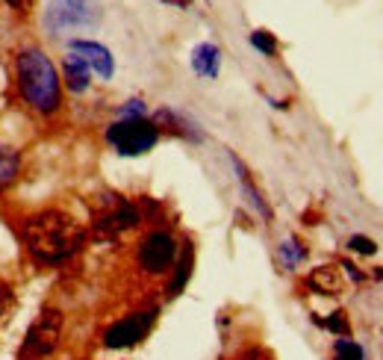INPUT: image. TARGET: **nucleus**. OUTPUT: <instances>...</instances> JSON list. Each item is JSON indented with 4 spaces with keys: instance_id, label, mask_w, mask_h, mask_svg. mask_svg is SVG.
<instances>
[{
    "instance_id": "obj_1",
    "label": "nucleus",
    "mask_w": 383,
    "mask_h": 360,
    "mask_svg": "<svg viewBox=\"0 0 383 360\" xmlns=\"http://www.w3.org/2000/svg\"><path fill=\"white\" fill-rule=\"evenodd\" d=\"M83 242H86V234L83 227L68 216V212L59 210H44L39 216L27 219L24 224V245L27 251L39 260V263L56 266L65 263L68 257H74Z\"/></svg>"
},
{
    "instance_id": "obj_2",
    "label": "nucleus",
    "mask_w": 383,
    "mask_h": 360,
    "mask_svg": "<svg viewBox=\"0 0 383 360\" xmlns=\"http://www.w3.org/2000/svg\"><path fill=\"white\" fill-rule=\"evenodd\" d=\"M18 89L36 112H54L59 107V74L39 47H27L18 56Z\"/></svg>"
},
{
    "instance_id": "obj_3",
    "label": "nucleus",
    "mask_w": 383,
    "mask_h": 360,
    "mask_svg": "<svg viewBox=\"0 0 383 360\" xmlns=\"http://www.w3.org/2000/svg\"><path fill=\"white\" fill-rule=\"evenodd\" d=\"M109 145L124 157H139L147 154L159 139V127L147 121L145 116H124L107 130Z\"/></svg>"
},
{
    "instance_id": "obj_4",
    "label": "nucleus",
    "mask_w": 383,
    "mask_h": 360,
    "mask_svg": "<svg viewBox=\"0 0 383 360\" xmlns=\"http://www.w3.org/2000/svg\"><path fill=\"white\" fill-rule=\"evenodd\" d=\"M101 21V4L97 0H51L44 9V30L59 36L68 30L95 27Z\"/></svg>"
},
{
    "instance_id": "obj_5",
    "label": "nucleus",
    "mask_w": 383,
    "mask_h": 360,
    "mask_svg": "<svg viewBox=\"0 0 383 360\" xmlns=\"http://www.w3.org/2000/svg\"><path fill=\"white\" fill-rule=\"evenodd\" d=\"M59 337H62V313L47 307L44 313L32 322V328L27 331L18 357L21 360H42L59 346Z\"/></svg>"
},
{
    "instance_id": "obj_6",
    "label": "nucleus",
    "mask_w": 383,
    "mask_h": 360,
    "mask_svg": "<svg viewBox=\"0 0 383 360\" xmlns=\"http://www.w3.org/2000/svg\"><path fill=\"white\" fill-rule=\"evenodd\" d=\"M136 224H139V210L136 204L124 201L121 195H107L104 207L95 212V231L97 236H107V239L121 236L124 231H130Z\"/></svg>"
},
{
    "instance_id": "obj_7",
    "label": "nucleus",
    "mask_w": 383,
    "mask_h": 360,
    "mask_svg": "<svg viewBox=\"0 0 383 360\" xmlns=\"http://www.w3.org/2000/svg\"><path fill=\"white\" fill-rule=\"evenodd\" d=\"M174 257H177V242L169 234H162V231L147 234L145 242L139 245V263H142L145 272H151V275L169 272L171 263H174Z\"/></svg>"
},
{
    "instance_id": "obj_8",
    "label": "nucleus",
    "mask_w": 383,
    "mask_h": 360,
    "mask_svg": "<svg viewBox=\"0 0 383 360\" xmlns=\"http://www.w3.org/2000/svg\"><path fill=\"white\" fill-rule=\"evenodd\" d=\"M151 328H154V313L151 310L124 316L121 322H115L112 328L104 334V346L107 349H130V346H136V342H142Z\"/></svg>"
},
{
    "instance_id": "obj_9",
    "label": "nucleus",
    "mask_w": 383,
    "mask_h": 360,
    "mask_svg": "<svg viewBox=\"0 0 383 360\" xmlns=\"http://www.w3.org/2000/svg\"><path fill=\"white\" fill-rule=\"evenodd\" d=\"M68 51H71V54H77L83 62L89 65L92 71H97L101 77H112L115 62H112V54L107 51L104 44H97V42H71Z\"/></svg>"
},
{
    "instance_id": "obj_10",
    "label": "nucleus",
    "mask_w": 383,
    "mask_h": 360,
    "mask_svg": "<svg viewBox=\"0 0 383 360\" xmlns=\"http://www.w3.org/2000/svg\"><path fill=\"white\" fill-rule=\"evenodd\" d=\"M307 284L315 292H322V296H336V292H342V277L333 266H319L307 277Z\"/></svg>"
},
{
    "instance_id": "obj_11",
    "label": "nucleus",
    "mask_w": 383,
    "mask_h": 360,
    "mask_svg": "<svg viewBox=\"0 0 383 360\" xmlns=\"http://www.w3.org/2000/svg\"><path fill=\"white\" fill-rule=\"evenodd\" d=\"M219 47L215 44H197L195 47V54H192V65H195V71L201 74V77H215L219 74Z\"/></svg>"
},
{
    "instance_id": "obj_12",
    "label": "nucleus",
    "mask_w": 383,
    "mask_h": 360,
    "mask_svg": "<svg viewBox=\"0 0 383 360\" xmlns=\"http://www.w3.org/2000/svg\"><path fill=\"white\" fill-rule=\"evenodd\" d=\"M89 65L83 62L77 54L68 51V56H65V80H68V86L74 92H86L89 89Z\"/></svg>"
},
{
    "instance_id": "obj_13",
    "label": "nucleus",
    "mask_w": 383,
    "mask_h": 360,
    "mask_svg": "<svg viewBox=\"0 0 383 360\" xmlns=\"http://www.w3.org/2000/svg\"><path fill=\"white\" fill-rule=\"evenodd\" d=\"M233 166H236V172H239V180H242V189H245V195H248V201H251V207L260 212V216H265L269 219L272 216V210L265 207V201H262V195L254 189V184H251V177H248V169L239 162V157H233Z\"/></svg>"
},
{
    "instance_id": "obj_14",
    "label": "nucleus",
    "mask_w": 383,
    "mask_h": 360,
    "mask_svg": "<svg viewBox=\"0 0 383 360\" xmlns=\"http://www.w3.org/2000/svg\"><path fill=\"white\" fill-rule=\"evenodd\" d=\"M192 260H195V254H192V245H186V248H183L180 263H177L174 281H171V287H169V296H177V292L183 289V284L189 281V275H192Z\"/></svg>"
},
{
    "instance_id": "obj_15",
    "label": "nucleus",
    "mask_w": 383,
    "mask_h": 360,
    "mask_svg": "<svg viewBox=\"0 0 383 360\" xmlns=\"http://www.w3.org/2000/svg\"><path fill=\"white\" fill-rule=\"evenodd\" d=\"M333 360H365V352L351 337H339L333 346Z\"/></svg>"
},
{
    "instance_id": "obj_16",
    "label": "nucleus",
    "mask_w": 383,
    "mask_h": 360,
    "mask_svg": "<svg viewBox=\"0 0 383 360\" xmlns=\"http://www.w3.org/2000/svg\"><path fill=\"white\" fill-rule=\"evenodd\" d=\"M304 254L307 251L301 248V242H298V239H286L280 245V257H283V263H286V269H295L304 260Z\"/></svg>"
},
{
    "instance_id": "obj_17",
    "label": "nucleus",
    "mask_w": 383,
    "mask_h": 360,
    "mask_svg": "<svg viewBox=\"0 0 383 360\" xmlns=\"http://www.w3.org/2000/svg\"><path fill=\"white\" fill-rule=\"evenodd\" d=\"M15 174H18V157L9 151H0V189L6 184H12Z\"/></svg>"
},
{
    "instance_id": "obj_18",
    "label": "nucleus",
    "mask_w": 383,
    "mask_h": 360,
    "mask_svg": "<svg viewBox=\"0 0 383 360\" xmlns=\"http://www.w3.org/2000/svg\"><path fill=\"white\" fill-rule=\"evenodd\" d=\"M251 44L257 47V51H262L265 56H274V51H277V42H274V36L269 30H254L251 32Z\"/></svg>"
},
{
    "instance_id": "obj_19",
    "label": "nucleus",
    "mask_w": 383,
    "mask_h": 360,
    "mask_svg": "<svg viewBox=\"0 0 383 360\" xmlns=\"http://www.w3.org/2000/svg\"><path fill=\"white\" fill-rule=\"evenodd\" d=\"M324 328H327V331H333L336 337H348V334H351V325H348V319H345L342 310H336V313H330V319L324 322Z\"/></svg>"
},
{
    "instance_id": "obj_20",
    "label": "nucleus",
    "mask_w": 383,
    "mask_h": 360,
    "mask_svg": "<svg viewBox=\"0 0 383 360\" xmlns=\"http://www.w3.org/2000/svg\"><path fill=\"white\" fill-rule=\"evenodd\" d=\"M348 248H351V251H357V254H365V257H372V254L377 251V245H375V239H369V236H363V234H354L351 239H348Z\"/></svg>"
},
{
    "instance_id": "obj_21",
    "label": "nucleus",
    "mask_w": 383,
    "mask_h": 360,
    "mask_svg": "<svg viewBox=\"0 0 383 360\" xmlns=\"http://www.w3.org/2000/svg\"><path fill=\"white\" fill-rule=\"evenodd\" d=\"M6 307H9V289H6V287H0V319H4Z\"/></svg>"
},
{
    "instance_id": "obj_22",
    "label": "nucleus",
    "mask_w": 383,
    "mask_h": 360,
    "mask_svg": "<svg viewBox=\"0 0 383 360\" xmlns=\"http://www.w3.org/2000/svg\"><path fill=\"white\" fill-rule=\"evenodd\" d=\"M6 4H9L12 9H24V6H27V0H6Z\"/></svg>"
},
{
    "instance_id": "obj_23",
    "label": "nucleus",
    "mask_w": 383,
    "mask_h": 360,
    "mask_svg": "<svg viewBox=\"0 0 383 360\" xmlns=\"http://www.w3.org/2000/svg\"><path fill=\"white\" fill-rule=\"evenodd\" d=\"M245 360H269V357H265V354H262V352H251V354H248V357H245Z\"/></svg>"
},
{
    "instance_id": "obj_24",
    "label": "nucleus",
    "mask_w": 383,
    "mask_h": 360,
    "mask_svg": "<svg viewBox=\"0 0 383 360\" xmlns=\"http://www.w3.org/2000/svg\"><path fill=\"white\" fill-rule=\"evenodd\" d=\"M180 4H189V0H180Z\"/></svg>"
}]
</instances>
